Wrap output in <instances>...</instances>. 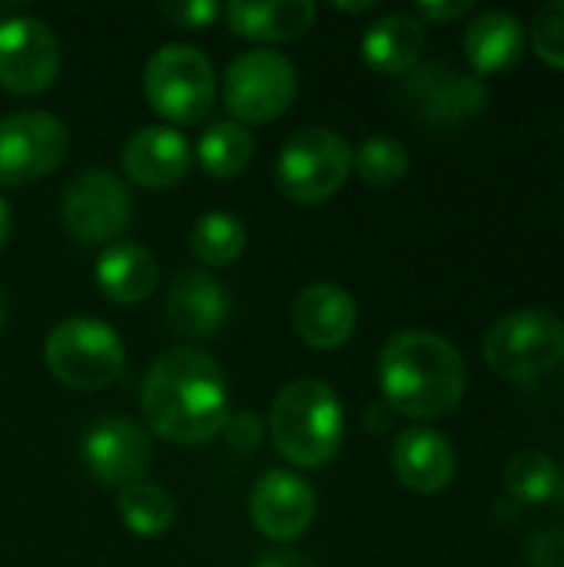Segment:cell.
<instances>
[{
	"label": "cell",
	"mask_w": 564,
	"mask_h": 567,
	"mask_svg": "<svg viewBox=\"0 0 564 567\" xmlns=\"http://www.w3.org/2000/svg\"><path fill=\"white\" fill-rule=\"evenodd\" d=\"M505 488L522 505H545L558 492V465L545 452H519L505 465Z\"/></svg>",
	"instance_id": "obj_26"
},
{
	"label": "cell",
	"mask_w": 564,
	"mask_h": 567,
	"mask_svg": "<svg viewBox=\"0 0 564 567\" xmlns=\"http://www.w3.org/2000/svg\"><path fill=\"white\" fill-rule=\"evenodd\" d=\"M116 508L123 525L136 535V538H163L173 522H176V502L173 495L156 485V482H136L120 488L116 495Z\"/></svg>",
	"instance_id": "obj_24"
},
{
	"label": "cell",
	"mask_w": 564,
	"mask_h": 567,
	"mask_svg": "<svg viewBox=\"0 0 564 567\" xmlns=\"http://www.w3.org/2000/svg\"><path fill=\"white\" fill-rule=\"evenodd\" d=\"M359 322L356 299L336 282H312L293 302V329L296 336L319 352L342 349Z\"/></svg>",
	"instance_id": "obj_18"
},
{
	"label": "cell",
	"mask_w": 564,
	"mask_h": 567,
	"mask_svg": "<svg viewBox=\"0 0 564 567\" xmlns=\"http://www.w3.org/2000/svg\"><path fill=\"white\" fill-rule=\"evenodd\" d=\"M472 10V0H455V3H416V17L425 20H459Z\"/></svg>",
	"instance_id": "obj_31"
},
{
	"label": "cell",
	"mask_w": 564,
	"mask_h": 567,
	"mask_svg": "<svg viewBox=\"0 0 564 567\" xmlns=\"http://www.w3.org/2000/svg\"><path fill=\"white\" fill-rule=\"evenodd\" d=\"M223 17L236 37L246 40H266V43H286L302 37L316 20V3L309 0H233L223 7Z\"/></svg>",
	"instance_id": "obj_21"
},
{
	"label": "cell",
	"mask_w": 564,
	"mask_h": 567,
	"mask_svg": "<svg viewBox=\"0 0 564 567\" xmlns=\"http://www.w3.org/2000/svg\"><path fill=\"white\" fill-rule=\"evenodd\" d=\"M7 322V292L0 289V326Z\"/></svg>",
	"instance_id": "obj_35"
},
{
	"label": "cell",
	"mask_w": 564,
	"mask_h": 567,
	"mask_svg": "<svg viewBox=\"0 0 564 567\" xmlns=\"http://www.w3.org/2000/svg\"><path fill=\"white\" fill-rule=\"evenodd\" d=\"M319 512L316 488L296 472H266L249 495V518L269 542L302 538Z\"/></svg>",
	"instance_id": "obj_14"
},
{
	"label": "cell",
	"mask_w": 564,
	"mask_h": 567,
	"mask_svg": "<svg viewBox=\"0 0 564 567\" xmlns=\"http://www.w3.org/2000/svg\"><path fill=\"white\" fill-rule=\"evenodd\" d=\"M163 319L183 339H209V336H216L229 319L226 286L216 276L203 272V269L180 272L166 289Z\"/></svg>",
	"instance_id": "obj_15"
},
{
	"label": "cell",
	"mask_w": 564,
	"mask_h": 567,
	"mask_svg": "<svg viewBox=\"0 0 564 567\" xmlns=\"http://www.w3.org/2000/svg\"><path fill=\"white\" fill-rule=\"evenodd\" d=\"M529 567H564V528H539L525 542Z\"/></svg>",
	"instance_id": "obj_30"
},
{
	"label": "cell",
	"mask_w": 564,
	"mask_h": 567,
	"mask_svg": "<svg viewBox=\"0 0 564 567\" xmlns=\"http://www.w3.org/2000/svg\"><path fill=\"white\" fill-rule=\"evenodd\" d=\"M160 13L176 30H206L223 13V7L213 0H173V3H160Z\"/></svg>",
	"instance_id": "obj_29"
},
{
	"label": "cell",
	"mask_w": 564,
	"mask_h": 567,
	"mask_svg": "<svg viewBox=\"0 0 564 567\" xmlns=\"http://www.w3.org/2000/svg\"><path fill=\"white\" fill-rule=\"evenodd\" d=\"M189 249L203 266H233L246 249V226L226 209H209L193 223Z\"/></svg>",
	"instance_id": "obj_25"
},
{
	"label": "cell",
	"mask_w": 564,
	"mask_h": 567,
	"mask_svg": "<svg viewBox=\"0 0 564 567\" xmlns=\"http://www.w3.org/2000/svg\"><path fill=\"white\" fill-rule=\"evenodd\" d=\"M43 359L60 385L76 392H100L120 379L126 349L113 326L93 316H70L50 329Z\"/></svg>",
	"instance_id": "obj_4"
},
{
	"label": "cell",
	"mask_w": 564,
	"mask_h": 567,
	"mask_svg": "<svg viewBox=\"0 0 564 567\" xmlns=\"http://www.w3.org/2000/svg\"><path fill=\"white\" fill-rule=\"evenodd\" d=\"M525 43H529L525 27L509 10L479 13L465 27V37H462L465 56L475 66V76L479 73H505V70H512L522 60Z\"/></svg>",
	"instance_id": "obj_22"
},
{
	"label": "cell",
	"mask_w": 564,
	"mask_h": 567,
	"mask_svg": "<svg viewBox=\"0 0 564 567\" xmlns=\"http://www.w3.org/2000/svg\"><path fill=\"white\" fill-rule=\"evenodd\" d=\"M193 163V150L176 126L150 123L140 126L123 146V173L143 189L176 186Z\"/></svg>",
	"instance_id": "obj_16"
},
{
	"label": "cell",
	"mask_w": 564,
	"mask_h": 567,
	"mask_svg": "<svg viewBox=\"0 0 564 567\" xmlns=\"http://www.w3.org/2000/svg\"><path fill=\"white\" fill-rule=\"evenodd\" d=\"M153 462L150 435L126 415H106L83 435L86 472L110 488H126L146 478Z\"/></svg>",
	"instance_id": "obj_13"
},
{
	"label": "cell",
	"mask_w": 564,
	"mask_h": 567,
	"mask_svg": "<svg viewBox=\"0 0 564 567\" xmlns=\"http://www.w3.org/2000/svg\"><path fill=\"white\" fill-rule=\"evenodd\" d=\"M352 169L366 186L389 189L409 176V150L392 136H369L359 150H352Z\"/></svg>",
	"instance_id": "obj_27"
},
{
	"label": "cell",
	"mask_w": 564,
	"mask_h": 567,
	"mask_svg": "<svg viewBox=\"0 0 564 567\" xmlns=\"http://www.w3.org/2000/svg\"><path fill=\"white\" fill-rule=\"evenodd\" d=\"M70 153L66 123L43 110L0 116V186H27L50 176Z\"/></svg>",
	"instance_id": "obj_11"
},
{
	"label": "cell",
	"mask_w": 564,
	"mask_h": 567,
	"mask_svg": "<svg viewBox=\"0 0 564 567\" xmlns=\"http://www.w3.org/2000/svg\"><path fill=\"white\" fill-rule=\"evenodd\" d=\"M273 449L296 468L329 465L346 439L339 395L319 379L289 382L269 409Z\"/></svg>",
	"instance_id": "obj_3"
},
{
	"label": "cell",
	"mask_w": 564,
	"mask_h": 567,
	"mask_svg": "<svg viewBox=\"0 0 564 567\" xmlns=\"http://www.w3.org/2000/svg\"><path fill=\"white\" fill-rule=\"evenodd\" d=\"M485 365L509 382H532L564 362V322L545 309H519L485 332Z\"/></svg>",
	"instance_id": "obj_7"
},
{
	"label": "cell",
	"mask_w": 564,
	"mask_h": 567,
	"mask_svg": "<svg viewBox=\"0 0 564 567\" xmlns=\"http://www.w3.org/2000/svg\"><path fill=\"white\" fill-rule=\"evenodd\" d=\"M425 53V23L416 13H386L362 37V60L382 76H402Z\"/></svg>",
	"instance_id": "obj_20"
},
{
	"label": "cell",
	"mask_w": 564,
	"mask_h": 567,
	"mask_svg": "<svg viewBox=\"0 0 564 567\" xmlns=\"http://www.w3.org/2000/svg\"><path fill=\"white\" fill-rule=\"evenodd\" d=\"M60 73V43L37 17L0 20V86L17 96L43 93Z\"/></svg>",
	"instance_id": "obj_12"
},
{
	"label": "cell",
	"mask_w": 564,
	"mask_h": 567,
	"mask_svg": "<svg viewBox=\"0 0 564 567\" xmlns=\"http://www.w3.org/2000/svg\"><path fill=\"white\" fill-rule=\"evenodd\" d=\"M379 389L389 409L412 422H439L452 415L469 389V369L462 352L422 329L396 332L376 362Z\"/></svg>",
	"instance_id": "obj_2"
},
{
	"label": "cell",
	"mask_w": 564,
	"mask_h": 567,
	"mask_svg": "<svg viewBox=\"0 0 564 567\" xmlns=\"http://www.w3.org/2000/svg\"><path fill=\"white\" fill-rule=\"evenodd\" d=\"M399 100L406 113L425 126H462L485 113L489 86L482 76L465 73L449 60H429L406 73Z\"/></svg>",
	"instance_id": "obj_9"
},
{
	"label": "cell",
	"mask_w": 564,
	"mask_h": 567,
	"mask_svg": "<svg viewBox=\"0 0 564 567\" xmlns=\"http://www.w3.org/2000/svg\"><path fill=\"white\" fill-rule=\"evenodd\" d=\"M143 96L163 120L193 126L209 116L216 100V70L199 47L163 43L143 70Z\"/></svg>",
	"instance_id": "obj_5"
},
{
	"label": "cell",
	"mask_w": 564,
	"mask_h": 567,
	"mask_svg": "<svg viewBox=\"0 0 564 567\" xmlns=\"http://www.w3.org/2000/svg\"><path fill=\"white\" fill-rule=\"evenodd\" d=\"M219 93L233 123L239 126L273 123L293 106L299 93V70L286 53L256 47L239 53L226 66Z\"/></svg>",
	"instance_id": "obj_8"
},
{
	"label": "cell",
	"mask_w": 564,
	"mask_h": 567,
	"mask_svg": "<svg viewBox=\"0 0 564 567\" xmlns=\"http://www.w3.org/2000/svg\"><path fill=\"white\" fill-rule=\"evenodd\" d=\"M352 173V146L329 126H306L276 156V186L289 203L316 206L336 196Z\"/></svg>",
	"instance_id": "obj_6"
},
{
	"label": "cell",
	"mask_w": 564,
	"mask_h": 567,
	"mask_svg": "<svg viewBox=\"0 0 564 567\" xmlns=\"http://www.w3.org/2000/svg\"><path fill=\"white\" fill-rule=\"evenodd\" d=\"M253 153H256L253 133L233 120L209 123L196 143V159L213 179H236L253 163Z\"/></svg>",
	"instance_id": "obj_23"
},
{
	"label": "cell",
	"mask_w": 564,
	"mask_h": 567,
	"mask_svg": "<svg viewBox=\"0 0 564 567\" xmlns=\"http://www.w3.org/2000/svg\"><path fill=\"white\" fill-rule=\"evenodd\" d=\"M160 286V266L156 256L130 239L110 243L96 262V289L103 299L116 306H136L146 302Z\"/></svg>",
	"instance_id": "obj_19"
},
{
	"label": "cell",
	"mask_w": 564,
	"mask_h": 567,
	"mask_svg": "<svg viewBox=\"0 0 564 567\" xmlns=\"http://www.w3.org/2000/svg\"><path fill=\"white\" fill-rule=\"evenodd\" d=\"M253 567H319L309 555L302 551H293V548H276V551H266L256 558Z\"/></svg>",
	"instance_id": "obj_32"
},
{
	"label": "cell",
	"mask_w": 564,
	"mask_h": 567,
	"mask_svg": "<svg viewBox=\"0 0 564 567\" xmlns=\"http://www.w3.org/2000/svg\"><path fill=\"white\" fill-rule=\"evenodd\" d=\"M392 472L402 488L416 495H435L452 485L459 472V455L442 432L429 425H412L392 445Z\"/></svg>",
	"instance_id": "obj_17"
},
{
	"label": "cell",
	"mask_w": 564,
	"mask_h": 567,
	"mask_svg": "<svg viewBox=\"0 0 564 567\" xmlns=\"http://www.w3.org/2000/svg\"><path fill=\"white\" fill-rule=\"evenodd\" d=\"M332 7H336V10H346V13H366V10L376 7V0H362V3H342V0H336Z\"/></svg>",
	"instance_id": "obj_34"
},
{
	"label": "cell",
	"mask_w": 564,
	"mask_h": 567,
	"mask_svg": "<svg viewBox=\"0 0 564 567\" xmlns=\"http://www.w3.org/2000/svg\"><path fill=\"white\" fill-rule=\"evenodd\" d=\"M525 37L532 40V50L542 63L564 70V0L539 7Z\"/></svg>",
	"instance_id": "obj_28"
},
{
	"label": "cell",
	"mask_w": 564,
	"mask_h": 567,
	"mask_svg": "<svg viewBox=\"0 0 564 567\" xmlns=\"http://www.w3.org/2000/svg\"><path fill=\"white\" fill-rule=\"evenodd\" d=\"M7 239H10V206H7V199L0 196V252H3V246H7Z\"/></svg>",
	"instance_id": "obj_33"
},
{
	"label": "cell",
	"mask_w": 564,
	"mask_h": 567,
	"mask_svg": "<svg viewBox=\"0 0 564 567\" xmlns=\"http://www.w3.org/2000/svg\"><path fill=\"white\" fill-rule=\"evenodd\" d=\"M140 405L160 439L173 445H209L229 419L223 369L213 355L176 346L146 369Z\"/></svg>",
	"instance_id": "obj_1"
},
{
	"label": "cell",
	"mask_w": 564,
	"mask_h": 567,
	"mask_svg": "<svg viewBox=\"0 0 564 567\" xmlns=\"http://www.w3.org/2000/svg\"><path fill=\"white\" fill-rule=\"evenodd\" d=\"M133 219V196L126 183L110 169H86L73 176L60 196V223L66 236L83 246L116 243Z\"/></svg>",
	"instance_id": "obj_10"
}]
</instances>
